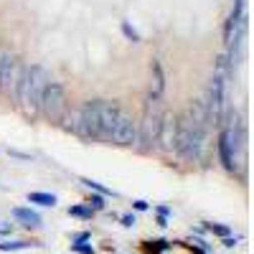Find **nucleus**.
Listing matches in <instances>:
<instances>
[{
  "mask_svg": "<svg viewBox=\"0 0 254 254\" xmlns=\"http://www.w3.org/2000/svg\"><path fill=\"white\" fill-rule=\"evenodd\" d=\"M104 198H107V196H102V193H92V196L87 198V206L97 214V211H102L104 206H107V203H104Z\"/></svg>",
  "mask_w": 254,
  "mask_h": 254,
  "instance_id": "obj_18",
  "label": "nucleus"
},
{
  "mask_svg": "<svg viewBox=\"0 0 254 254\" xmlns=\"http://www.w3.org/2000/svg\"><path fill=\"white\" fill-rule=\"evenodd\" d=\"M226 87H229V84L221 81L219 76H211L208 87H206L203 107H206L208 127H221V122H224V112H226Z\"/></svg>",
  "mask_w": 254,
  "mask_h": 254,
  "instance_id": "obj_3",
  "label": "nucleus"
},
{
  "mask_svg": "<svg viewBox=\"0 0 254 254\" xmlns=\"http://www.w3.org/2000/svg\"><path fill=\"white\" fill-rule=\"evenodd\" d=\"M49 81H51V76H49V71H46L44 66H38V64H33V66H26V79H23V84H20V89H18L15 104L23 110V115H26L28 120H36V117H38L41 97H44Z\"/></svg>",
  "mask_w": 254,
  "mask_h": 254,
  "instance_id": "obj_1",
  "label": "nucleus"
},
{
  "mask_svg": "<svg viewBox=\"0 0 254 254\" xmlns=\"http://www.w3.org/2000/svg\"><path fill=\"white\" fill-rule=\"evenodd\" d=\"M89 237H92L89 231H79V234H74V237H71V244H81V242H89Z\"/></svg>",
  "mask_w": 254,
  "mask_h": 254,
  "instance_id": "obj_23",
  "label": "nucleus"
},
{
  "mask_svg": "<svg viewBox=\"0 0 254 254\" xmlns=\"http://www.w3.org/2000/svg\"><path fill=\"white\" fill-rule=\"evenodd\" d=\"M13 219L23 221V226H28V229H38L41 226V216L36 214L33 208H23V206L13 208Z\"/></svg>",
  "mask_w": 254,
  "mask_h": 254,
  "instance_id": "obj_13",
  "label": "nucleus"
},
{
  "mask_svg": "<svg viewBox=\"0 0 254 254\" xmlns=\"http://www.w3.org/2000/svg\"><path fill=\"white\" fill-rule=\"evenodd\" d=\"M188 120L198 125V127H206L208 130V117H206V107H203V99H190L188 102Z\"/></svg>",
  "mask_w": 254,
  "mask_h": 254,
  "instance_id": "obj_10",
  "label": "nucleus"
},
{
  "mask_svg": "<svg viewBox=\"0 0 254 254\" xmlns=\"http://www.w3.org/2000/svg\"><path fill=\"white\" fill-rule=\"evenodd\" d=\"M120 221H122V226H127V229H130V226H135V224H137L135 214H125V216H122Z\"/></svg>",
  "mask_w": 254,
  "mask_h": 254,
  "instance_id": "obj_24",
  "label": "nucleus"
},
{
  "mask_svg": "<svg viewBox=\"0 0 254 254\" xmlns=\"http://www.w3.org/2000/svg\"><path fill=\"white\" fill-rule=\"evenodd\" d=\"M203 229L206 231H211V234H216V237H229L231 234V229L229 226H224V224H211V221H203Z\"/></svg>",
  "mask_w": 254,
  "mask_h": 254,
  "instance_id": "obj_15",
  "label": "nucleus"
},
{
  "mask_svg": "<svg viewBox=\"0 0 254 254\" xmlns=\"http://www.w3.org/2000/svg\"><path fill=\"white\" fill-rule=\"evenodd\" d=\"M69 110V99H66V89L56 81H49V87L41 97V107H38V115H44L51 125H61L64 115Z\"/></svg>",
  "mask_w": 254,
  "mask_h": 254,
  "instance_id": "obj_4",
  "label": "nucleus"
},
{
  "mask_svg": "<svg viewBox=\"0 0 254 254\" xmlns=\"http://www.w3.org/2000/svg\"><path fill=\"white\" fill-rule=\"evenodd\" d=\"M15 69H18V59L10 51H0V94L10 97Z\"/></svg>",
  "mask_w": 254,
  "mask_h": 254,
  "instance_id": "obj_8",
  "label": "nucleus"
},
{
  "mask_svg": "<svg viewBox=\"0 0 254 254\" xmlns=\"http://www.w3.org/2000/svg\"><path fill=\"white\" fill-rule=\"evenodd\" d=\"M158 226H168V219L165 216H158Z\"/></svg>",
  "mask_w": 254,
  "mask_h": 254,
  "instance_id": "obj_30",
  "label": "nucleus"
},
{
  "mask_svg": "<svg viewBox=\"0 0 254 254\" xmlns=\"http://www.w3.org/2000/svg\"><path fill=\"white\" fill-rule=\"evenodd\" d=\"M69 216H79V219H92L94 211L89 206H69Z\"/></svg>",
  "mask_w": 254,
  "mask_h": 254,
  "instance_id": "obj_17",
  "label": "nucleus"
},
{
  "mask_svg": "<svg viewBox=\"0 0 254 254\" xmlns=\"http://www.w3.org/2000/svg\"><path fill=\"white\" fill-rule=\"evenodd\" d=\"M214 76H219L221 81H231V76H234V64H231V59L226 56V51L224 54H219L216 56V61H214Z\"/></svg>",
  "mask_w": 254,
  "mask_h": 254,
  "instance_id": "obj_11",
  "label": "nucleus"
},
{
  "mask_svg": "<svg viewBox=\"0 0 254 254\" xmlns=\"http://www.w3.org/2000/svg\"><path fill=\"white\" fill-rule=\"evenodd\" d=\"M33 247L31 242H3L0 244V252H18V249H28Z\"/></svg>",
  "mask_w": 254,
  "mask_h": 254,
  "instance_id": "obj_19",
  "label": "nucleus"
},
{
  "mask_svg": "<svg viewBox=\"0 0 254 254\" xmlns=\"http://www.w3.org/2000/svg\"><path fill=\"white\" fill-rule=\"evenodd\" d=\"M10 155H15V158H23V160H28V155L26 153H18V150H8Z\"/></svg>",
  "mask_w": 254,
  "mask_h": 254,
  "instance_id": "obj_29",
  "label": "nucleus"
},
{
  "mask_svg": "<svg viewBox=\"0 0 254 254\" xmlns=\"http://www.w3.org/2000/svg\"><path fill=\"white\" fill-rule=\"evenodd\" d=\"M132 208H135V211H147V208H150V203L142 201V198H137V201H132Z\"/></svg>",
  "mask_w": 254,
  "mask_h": 254,
  "instance_id": "obj_25",
  "label": "nucleus"
},
{
  "mask_svg": "<svg viewBox=\"0 0 254 254\" xmlns=\"http://www.w3.org/2000/svg\"><path fill=\"white\" fill-rule=\"evenodd\" d=\"M237 242H239L237 237H231V234H229V237H224V242H221V244H224L226 249H234V247H237Z\"/></svg>",
  "mask_w": 254,
  "mask_h": 254,
  "instance_id": "obj_26",
  "label": "nucleus"
},
{
  "mask_svg": "<svg viewBox=\"0 0 254 254\" xmlns=\"http://www.w3.org/2000/svg\"><path fill=\"white\" fill-rule=\"evenodd\" d=\"M81 137L99 140V112H97V99H89L81 104Z\"/></svg>",
  "mask_w": 254,
  "mask_h": 254,
  "instance_id": "obj_7",
  "label": "nucleus"
},
{
  "mask_svg": "<svg viewBox=\"0 0 254 254\" xmlns=\"http://www.w3.org/2000/svg\"><path fill=\"white\" fill-rule=\"evenodd\" d=\"M81 183L87 186L89 190H94V193H102V196H115V193H112L110 188H104L102 183H97V181H92V178H81Z\"/></svg>",
  "mask_w": 254,
  "mask_h": 254,
  "instance_id": "obj_16",
  "label": "nucleus"
},
{
  "mask_svg": "<svg viewBox=\"0 0 254 254\" xmlns=\"http://www.w3.org/2000/svg\"><path fill=\"white\" fill-rule=\"evenodd\" d=\"M97 112H99V140H110L115 125H117V117H120V112H122L120 104H117V102L97 99Z\"/></svg>",
  "mask_w": 254,
  "mask_h": 254,
  "instance_id": "obj_6",
  "label": "nucleus"
},
{
  "mask_svg": "<svg viewBox=\"0 0 254 254\" xmlns=\"http://www.w3.org/2000/svg\"><path fill=\"white\" fill-rule=\"evenodd\" d=\"M147 247H150V252H163V249H171L173 244L165 239H158V242H147Z\"/></svg>",
  "mask_w": 254,
  "mask_h": 254,
  "instance_id": "obj_21",
  "label": "nucleus"
},
{
  "mask_svg": "<svg viewBox=\"0 0 254 254\" xmlns=\"http://www.w3.org/2000/svg\"><path fill=\"white\" fill-rule=\"evenodd\" d=\"M155 211H158V216H171V208H168V206H155Z\"/></svg>",
  "mask_w": 254,
  "mask_h": 254,
  "instance_id": "obj_28",
  "label": "nucleus"
},
{
  "mask_svg": "<svg viewBox=\"0 0 254 254\" xmlns=\"http://www.w3.org/2000/svg\"><path fill=\"white\" fill-rule=\"evenodd\" d=\"M71 252H76V254H94V247H89V244H71Z\"/></svg>",
  "mask_w": 254,
  "mask_h": 254,
  "instance_id": "obj_22",
  "label": "nucleus"
},
{
  "mask_svg": "<svg viewBox=\"0 0 254 254\" xmlns=\"http://www.w3.org/2000/svg\"><path fill=\"white\" fill-rule=\"evenodd\" d=\"M158 147L163 153H173V147H176V115H171V112H163L160 132H158Z\"/></svg>",
  "mask_w": 254,
  "mask_h": 254,
  "instance_id": "obj_9",
  "label": "nucleus"
},
{
  "mask_svg": "<svg viewBox=\"0 0 254 254\" xmlns=\"http://www.w3.org/2000/svg\"><path fill=\"white\" fill-rule=\"evenodd\" d=\"M160 120H163V107H160V99L150 97L145 104V112L142 120L137 122V142H140V150L142 153H150L158 147V132H160Z\"/></svg>",
  "mask_w": 254,
  "mask_h": 254,
  "instance_id": "obj_2",
  "label": "nucleus"
},
{
  "mask_svg": "<svg viewBox=\"0 0 254 254\" xmlns=\"http://www.w3.org/2000/svg\"><path fill=\"white\" fill-rule=\"evenodd\" d=\"M150 71H153V89H150V97H158V99H160L163 92H165V74H163V66H160L158 59H153Z\"/></svg>",
  "mask_w": 254,
  "mask_h": 254,
  "instance_id": "obj_12",
  "label": "nucleus"
},
{
  "mask_svg": "<svg viewBox=\"0 0 254 254\" xmlns=\"http://www.w3.org/2000/svg\"><path fill=\"white\" fill-rule=\"evenodd\" d=\"M110 142H115V145H120V147H132V145H137V122H135L130 115L120 112Z\"/></svg>",
  "mask_w": 254,
  "mask_h": 254,
  "instance_id": "obj_5",
  "label": "nucleus"
},
{
  "mask_svg": "<svg viewBox=\"0 0 254 254\" xmlns=\"http://www.w3.org/2000/svg\"><path fill=\"white\" fill-rule=\"evenodd\" d=\"M120 28H122L125 38H130L132 44H140V33H137V31H135V28H132L130 23H127V20H122V26H120Z\"/></svg>",
  "mask_w": 254,
  "mask_h": 254,
  "instance_id": "obj_20",
  "label": "nucleus"
},
{
  "mask_svg": "<svg viewBox=\"0 0 254 254\" xmlns=\"http://www.w3.org/2000/svg\"><path fill=\"white\" fill-rule=\"evenodd\" d=\"M56 196L54 193H44V190H33V193H28V203H38V206H56Z\"/></svg>",
  "mask_w": 254,
  "mask_h": 254,
  "instance_id": "obj_14",
  "label": "nucleus"
},
{
  "mask_svg": "<svg viewBox=\"0 0 254 254\" xmlns=\"http://www.w3.org/2000/svg\"><path fill=\"white\" fill-rule=\"evenodd\" d=\"M0 234H13V224H8V221H0Z\"/></svg>",
  "mask_w": 254,
  "mask_h": 254,
  "instance_id": "obj_27",
  "label": "nucleus"
}]
</instances>
